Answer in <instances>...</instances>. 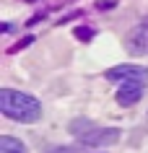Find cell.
<instances>
[{"label":"cell","instance_id":"cell-1","mask_svg":"<svg viewBox=\"0 0 148 153\" xmlns=\"http://www.w3.org/2000/svg\"><path fill=\"white\" fill-rule=\"evenodd\" d=\"M0 112L16 122H36L42 117V101L24 91L0 88Z\"/></svg>","mask_w":148,"mask_h":153},{"label":"cell","instance_id":"cell-2","mask_svg":"<svg viewBox=\"0 0 148 153\" xmlns=\"http://www.w3.org/2000/svg\"><path fill=\"white\" fill-rule=\"evenodd\" d=\"M70 132L81 145H89V148H104V145H112L120 140V130L115 127H101L91 120H73L70 122Z\"/></svg>","mask_w":148,"mask_h":153},{"label":"cell","instance_id":"cell-3","mask_svg":"<svg viewBox=\"0 0 148 153\" xmlns=\"http://www.w3.org/2000/svg\"><path fill=\"white\" fill-rule=\"evenodd\" d=\"M127 52L135 57L140 55H148V18H143L135 29H132L130 34H127Z\"/></svg>","mask_w":148,"mask_h":153},{"label":"cell","instance_id":"cell-4","mask_svg":"<svg viewBox=\"0 0 148 153\" xmlns=\"http://www.w3.org/2000/svg\"><path fill=\"white\" fill-rule=\"evenodd\" d=\"M109 81H143L148 83V68L143 65H115L107 70Z\"/></svg>","mask_w":148,"mask_h":153},{"label":"cell","instance_id":"cell-5","mask_svg":"<svg viewBox=\"0 0 148 153\" xmlns=\"http://www.w3.org/2000/svg\"><path fill=\"white\" fill-rule=\"evenodd\" d=\"M143 94H146V83L143 81H122V86L117 88L115 99L120 106H132L143 99Z\"/></svg>","mask_w":148,"mask_h":153},{"label":"cell","instance_id":"cell-6","mask_svg":"<svg viewBox=\"0 0 148 153\" xmlns=\"http://www.w3.org/2000/svg\"><path fill=\"white\" fill-rule=\"evenodd\" d=\"M0 153H26V145L18 140V137L3 135L0 137Z\"/></svg>","mask_w":148,"mask_h":153},{"label":"cell","instance_id":"cell-7","mask_svg":"<svg viewBox=\"0 0 148 153\" xmlns=\"http://www.w3.org/2000/svg\"><path fill=\"white\" fill-rule=\"evenodd\" d=\"M44 153H75V148H68V145H52V148H47Z\"/></svg>","mask_w":148,"mask_h":153},{"label":"cell","instance_id":"cell-8","mask_svg":"<svg viewBox=\"0 0 148 153\" xmlns=\"http://www.w3.org/2000/svg\"><path fill=\"white\" fill-rule=\"evenodd\" d=\"M75 36H78V39H91V29H83V26H78V29H75Z\"/></svg>","mask_w":148,"mask_h":153}]
</instances>
